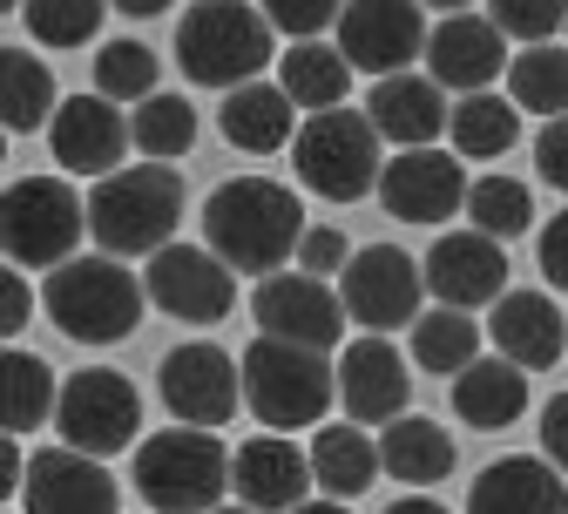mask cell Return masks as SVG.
<instances>
[{"mask_svg":"<svg viewBox=\"0 0 568 514\" xmlns=\"http://www.w3.org/2000/svg\"><path fill=\"white\" fill-rule=\"evenodd\" d=\"M528 365L521 359H474L467 373H454V413L467 420V426H480V433H494V426H515L521 420V406H528Z\"/></svg>","mask_w":568,"mask_h":514,"instance_id":"26","label":"cell"},{"mask_svg":"<svg viewBox=\"0 0 568 514\" xmlns=\"http://www.w3.org/2000/svg\"><path fill=\"white\" fill-rule=\"evenodd\" d=\"M129 129H135V150L142 157H183L190 150V142H196V109L183 102V95H142V109L129 115Z\"/></svg>","mask_w":568,"mask_h":514,"instance_id":"35","label":"cell"},{"mask_svg":"<svg viewBox=\"0 0 568 514\" xmlns=\"http://www.w3.org/2000/svg\"><path fill=\"white\" fill-rule=\"evenodd\" d=\"M426 75H434L440 89H460V95H474V89H487V82H501L508 75V34H501V21H480V14H447L434 34H426Z\"/></svg>","mask_w":568,"mask_h":514,"instance_id":"18","label":"cell"},{"mask_svg":"<svg viewBox=\"0 0 568 514\" xmlns=\"http://www.w3.org/2000/svg\"><path fill=\"white\" fill-rule=\"evenodd\" d=\"M264 14H271V28H277V34L312 41V34H325V28H338L345 0H264Z\"/></svg>","mask_w":568,"mask_h":514,"instance_id":"40","label":"cell"},{"mask_svg":"<svg viewBox=\"0 0 568 514\" xmlns=\"http://www.w3.org/2000/svg\"><path fill=\"white\" fill-rule=\"evenodd\" d=\"M210 514H257V507H251V501H237V507H210Z\"/></svg>","mask_w":568,"mask_h":514,"instance_id":"51","label":"cell"},{"mask_svg":"<svg viewBox=\"0 0 568 514\" xmlns=\"http://www.w3.org/2000/svg\"><path fill=\"white\" fill-rule=\"evenodd\" d=\"M109 8L115 0H21V21L34 28L41 48H82V41H95Z\"/></svg>","mask_w":568,"mask_h":514,"instance_id":"37","label":"cell"},{"mask_svg":"<svg viewBox=\"0 0 568 514\" xmlns=\"http://www.w3.org/2000/svg\"><path fill=\"white\" fill-rule=\"evenodd\" d=\"M508 89H515V102L535 109V115H568V48L528 41V54L508 61Z\"/></svg>","mask_w":568,"mask_h":514,"instance_id":"34","label":"cell"},{"mask_svg":"<svg viewBox=\"0 0 568 514\" xmlns=\"http://www.w3.org/2000/svg\"><path fill=\"white\" fill-rule=\"evenodd\" d=\"M54 75H48V61H34L28 48H8L0 54V115H8V129L14 135H28V129H41V122H54Z\"/></svg>","mask_w":568,"mask_h":514,"instance_id":"32","label":"cell"},{"mask_svg":"<svg viewBox=\"0 0 568 514\" xmlns=\"http://www.w3.org/2000/svg\"><path fill=\"white\" fill-rule=\"evenodd\" d=\"M231 447L210 426H176V433H150L135 447V487L156 514H210L231 494Z\"/></svg>","mask_w":568,"mask_h":514,"instance_id":"3","label":"cell"},{"mask_svg":"<svg viewBox=\"0 0 568 514\" xmlns=\"http://www.w3.org/2000/svg\"><path fill=\"white\" fill-rule=\"evenodd\" d=\"M277 82L292 89L298 109H338L345 89H352V54H345L338 41L325 48L318 34H312V41H292V48L277 54Z\"/></svg>","mask_w":568,"mask_h":514,"instance_id":"28","label":"cell"},{"mask_svg":"<svg viewBox=\"0 0 568 514\" xmlns=\"http://www.w3.org/2000/svg\"><path fill=\"white\" fill-rule=\"evenodd\" d=\"M426 0H345L338 14V48L366 75H399L413 54H426Z\"/></svg>","mask_w":568,"mask_h":514,"instance_id":"14","label":"cell"},{"mask_svg":"<svg viewBox=\"0 0 568 514\" xmlns=\"http://www.w3.org/2000/svg\"><path fill=\"white\" fill-rule=\"evenodd\" d=\"M298 264L325 278V271H345V264H352V251H345V238L325 224V231H305V244H298Z\"/></svg>","mask_w":568,"mask_h":514,"instance_id":"42","label":"cell"},{"mask_svg":"<svg viewBox=\"0 0 568 514\" xmlns=\"http://www.w3.org/2000/svg\"><path fill=\"white\" fill-rule=\"evenodd\" d=\"M292 514H352V507H345V501H338V494H325V501H298V507H292Z\"/></svg>","mask_w":568,"mask_h":514,"instance_id":"48","label":"cell"},{"mask_svg":"<svg viewBox=\"0 0 568 514\" xmlns=\"http://www.w3.org/2000/svg\"><path fill=\"white\" fill-rule=\"evenodd\" d=\"M312 474H318L312 487L352 501V494L373 487V474H386V461L373 447V433H359V420H352V426H318V440H312Z\"/></svg>","mask_w":568,"mask_h":514,"instance_id":"29","label":"cell"},{"mask_svg":"<svg viewBox=\"0 0 568 514\" xmlns=\"http://www.w3.org/2000/svg\"><path fill=\"white\" fill-rule=\"evenodd\" d=\"M203 238L217 258H231L237 271H257L271 278L284 258H298L305 244V216H298V196L271 183V177H231L210 190L203 203Z\"/></svg>","mask_w":568,"mask_h":514,"instance_id":"1","label":"cell"},{"mask_svg":"<svg viewBox=\"0 0 568 514\" xmlns=\"http://www.w3.org/2000/svg\"><path fill=\"white\" fill-rule=\"evenodd\" d=\"M379 461H386V474L393 481H406V487H434V481H447L454 474V433H440L434 420H386V433H379Z\"/></svg>","mask_w":568,"mask_h":514,"instance_id":"27","label":"cell"},{"mask_svg":"<svg viewBox=\"0 0 568 514\" xmlns=\"http://www.w3.org/2000/svg\"><path fill=\"white\" fill-rule=\"evenodd\" d=\"M541 454L568 474V393H555L548 413H541Z\"/></svg>","mask_w":568,"mask_h":514,"instance_id":"44","label":"cell"},{"mask_svg":"<svg viewBox=\"0 0 568 514\" xmlns=\"http://www.w3.org/2000/svg\"><path fill=\"white\" fill-rule=\"evenodd\" d=\"M386 514H447V507H440L434 494H406V501H393Z\"/></svg>","mask_w":568,"mask_h":514,"instance_id":"47","label":"cell"},{"mask_svg":"<svg viewBox=\"0 0 568 514\" xmlns=\"http://www.w3.org/2000/svg\"><path fill=\"white\" fill-rule=\"evenodd\" d=\"M156 393L190 426H224L237 413V400H244V359H231L210 339H190L156 365Z\"/></svg>","mask_w":568,"mask_h":514,"instance_id":"11","label":"cell"},{"mask_svg":"<svg viewBox=\"0 0 568 514\" xmlns=\"http://www.w3.org/2000/svg\"><path fill=\"white\" fill-rule=\"evenodd\" d=\"M345 291H332L318 271H271L257 284V332L271 339H298V345H318L332 352L345 339Z\"/></svg>","mask_w":568,"mask_h":514,"instance_id":"13","label":"cell"},{"mask_svg":"<svg viewBox=\"0 0 568 514\" xmlns=\"http://www.w3.org/2000/svg\"><path fill=\"white\" fill-rule=\"evenodd\" d=\"M183 224V177L156 163H135V170H109L89 196V231L102 251L115 258H156Z\"/></svg>","mask_w":568,"mask_h":514,"instance_id":"2","label":"cell"},{"mask_svg":"<svg viewBox=\"0 0 568 514\" xmlns=\"http://www.w3.org/2000/svg\"><path fill=\"white\" fill-rule=\"evenodd\" d=\"M305 481H318L312 474V454H298L292 440H277V433L244 440L237 461H231V494L251 501L257 514H292L305 501Z\"/></svg>","mask_w":568,"mask_h":514,"instance_id":"21","label":"cell"},{"mask_svg":"<svg viewBox=\"0 0 568 514\" xmlns=\"http://www.w3.org/2000/svg\"><path fill=\"white\" fill-rule=\"evenodd\" d=\"M0 332L8 339L28 332V284H21V271H8V284H0Z\"/></svg>","mask_w":568,"mask_h":514,"instance_id":"45","label":"cell"},{"mask_svg":"<svg viewBox=\"0 0 568 514\" xmlns=\"http://www.w3.org/2000/svg\"><path fill=\"white\" fill-rule=\"evenodd\" d=\"M541 271L555 291H568V210L548 216V231H541Z\"/></svg>","mask_w":568,"mask_h":514,"instance_id":"43","label":"cell"},{"mask_svg":"<svg viewBox=\"0 0 568 514\" xmlns=\"http://www.w3.org/2000/svg\"><path fill=\"white\" fill-rule=\"evenodd\" d=\"M48 142H54V163L75 170V177H109L122 163V150L135 142V129L122 122L115 95H68L48 122Z\"/></svg>","mask_w":568,"mask_h":514,"instance_id":"17","label":"cell"},{"mask_svg":"<svg viewBox=\"0 0 568 514\" xmlns=\"http://www.w3.org/2000/svg\"><path fill=\"white\" fill-rule=\"evenodd\" d=\"M366 115L379 122V135H386V142H399V150H419V142L447 135V122H454L447 89H440L434 75H413V68H399V75H379V89H373Z\"/></svg>","mask_w":568,"mask_h":514,"instance_id":"22","label":"cell"},{"mask_svg":"<svg viewBox=\"0 0 568 514\" xmlns=\"http://www.w3.org/2000/svg\"><path fill=\"white\" fill-rule=\"evenodd\" d=\"M487 14L508 41H548L555 28H568V0H487Z\"/></svg>","mask_w":568,"mask_h":514,"instance_id":"39","label":"cell"},{"mask_svg":"<svg viewBox=\"0 0 568 514\" xmlns=\"http://www.w3.org/2000/svg\"><path fill=\"white\" fill-rule=\"evenodd\" d=\"M535 170H541V183L568 190V115H548V129L535 135Z\"/></svg>","mask_w":568,"mask_h":514,"instance_id":"41","label":"cell"},{"mask_svg":"<svg viewBox=\"0 0 568 514\" xmlns=\"http://www.w3.org/2000/svg\"><path fill=\"white\" fill-rule=\"evenodd\" d=\"M244 400H251V413H257L264 426H277V433L312 426V420H325V406L338 400V365H332L318 345L257 332L251 352H244Z\"/></svg>","mask_w":568,"mask_h":514,"instance_id":"6","label":"cell"},{"mask_svg":"<svg viewBox=\"0 0 568 514\" xmlns=\"http://www.w3.org/2000/svg\"><path fill=\"white\" fill-rule=\"evenodd\" d=\"M474 359H480V325L460 305L413 319V365H426V373H467Z\"/></svg>","mask_w":568,"mask_h":514,"instance_id":"33","label":"cell"},{"mask_svg":"<svg viewBox=\"0 0 568 514\" xmlns=\"http://www.w3.org/2000/svg\"><path fill=\"white\" fill-rule=\"evenodd\" d=\"M95 89L115 95V102L156 95V54L142 48V41H109V48L95 54Z\"/></svg>","mask_w":568,"mask_h":514,"instance_id":"38","label":"cell"},{"mask_svg":"<svg viewBox=\"0 0 568 514\" xmlns=\"http://www.w3.org/2000/svg\"><path fill=\"white\" fill-rule=\"evenodd\" d=\"M271 14L244 8V0H196L176 21V61L196 89H237L257 82V68L277 54L271 48Z\"/></svg>","mask_w":568,"mask_h":514,"instance_id":"5","label":"cell"},{"mask_svg":"<svg viewBox=\"0 0 568 514\" xmlns=\"http://www.w3.org/2000/svg\"><path fill=\"white\" fill-rule=\"evenodd\" d=\"M115 481H109V467L95 461V454H82V447H48V454H34V467H28V487H21V501H28V514H115Z\"/></svg>","mask_w":568,"mask_h":514,"instance_id":"19","label":"cell"},{"mask_svg":"<svg viewBox=\"0 0 568 514\" xmlns=\"http://www.w3.org/2000/svg\"><path fill=\"white\" fill-rule=\"evenodd\" d=\"M467 224H480L487 238H521L535 224V196L521 177H480L467 190Z\"/></svg>","mask_w":568,"mask_h":514,"instance_id":"36","label":"cell"},{"mask_svg":"<svg viewBox=\"0 0 568 514\" xmlns=\"http://www.w3.org/2000/svg\"><path fill=\"white\" fill-rule=\"evenodd\" d=\"M61 393H54V373H48V359L41 352H8L0 359V426L8 433H34L41 420H54Z\"/></svg>","mask_w":568,"mask_h":514,"instance_id":"30","label":"cell"},{"mask_svg":"<svg viewBox=\"0 0 568 514\" xmlns=\"http://www.w3.org/2000/svg\"><path fill=\"white\" fill-rule=\"evenodd\" d=\"M447 135H454V150H460V157H474V163L508 157V150H515V135H521V102H501V95L474 89V95H460V109H454Z\"/></svg>","mask_w":568,"mask_h":514,"instance_id":"31","label":"cell"},{"mask_svg":"<svg viewBox=\"0 0 568 514\" xmlns=\"http://www.w3.org/2000/svg\"><path fill=\"white\" fill-rule=\"evenodd\" d=\"M89 231V203L68 190L61 177H21L8 183V203H0V244H8V264H34V271H54L75 258Z\"/></svg>","mask_w":568,"mask_h":514,"instance_id":"8","label":"cell"},{"mask_svg":"<svg viewBox=\"0 0 568 514\" xmlns=\"http://www.w3.org/2000/svg\"><path fill=\"white\" fill-rule=\"evenodd\" d=\"M379 203H386V216H399V224H440V216H454L467 203V177H460V163L447 150L419 142V150H399L379 170Z\"/></svg>","mask_w":568,"mask_h":514,"instance_id":"15","label":"cell"},{"mask_svg":"<svg viewBox=\"0 0 568 514\" xmlns=\"http://www.w3.org/2000/svg\"><path fill=\"white\" fill-rule=\"evenodd\" d=\"M8 8H14V14H21V0H8Z\"/></svg>","mask_w":568,"mask_h":514,"instance_id":"52","label":"cell"},{"mask_svg":"<svg viewBox=\"0 0 568 514\" xmlns=\"http://www.w3.org/2000/svg\"><path fill=\"white\" fill-rule=\"evenodd\" d=\"M426 8H440V14H460V8H467V0H426Z\"/></svg>","mask_w":568,"mask_h":514,"instance_id":"50","label":"cell"},{"mask_svg":"<svg viewBox=\"0 0 568 514\" xmlns=\"http://www.w3.org/2000/svg\"><path fill=\"white\" fill-rule=\"evenodd\" d=\"M0 481H8V487H0L8 501H14V494L28 487V461H21V447H14V433H8V454H0Z\"/></svg>","mask_w":568,"mask_h":514,"instance_id":"46","label":"cell"},{"mask_svg":"<svg viewBox=\"0 0 568 514\" xmlns=\"http://www.w3.org/2000/svg\"><path fill=\"white\" fill-rule=\"evenodd\" d=\"M217 129L231 150H251V157H271L298 135V102L284 82H237L224 89V109H217Z\"/></svg>","mask_w":568,"mask_h":514,"instance_id":"24","label":"cell"},{"mask_svg":"<svg viewBox=\"0 0 568 514\" xmlns=\"http://www.w3.org/2000/svg\"><path fill=\"white\" fill-rule=\"evenodd\" d=\"M142 284H150V305L183 319V325H217L231 305H237V264L217 258V251H196V244H163L150 258V271H142Z\"/></svg>","mask_w":568,"mask_h":514,"instance_id":"9","label":"cell"},{"mask_svg":"<svg viewBox=\"0 0 568 514\" xmlns=\"http://www.w3.org/2000/svg\"><path fill=\"white\" fill-rule=\"evenodd\" d=\"M426 291H434L440 305H494L508 291V258H501V238H487L480 224L467 231H447L434 251H426Z\"/></svg>","mask_w":568,"mask_h":514,"instance_id":"16","label":"cell"},{"mask_svg":"<svg viewBox=\"0 0 568 514\" xmlns=\"http://www.w3.org/2000/svg\"><path fill=\"white\" fill-rule=\"evenodd\" d=\"M467 514H568V487H561V467L555 461H494L480 467L474 494H467Z\"/></svg>","mask_w":568,"mask_h":514,"instance_id":"25","label":"cell"},{"mask_svg":"<svg viewBox=\"0 0 568 514\" xmlns=\"http://www.w3.org/2000/svg\"><path fill=\"white\" fill-rule=\"evenodd\" d=\"M115 8H122V14H135V21H150V14H163V8H170V0H115Z\"/></svg>","mask_w":568,"mask_h":514,"instance_id":"49","label":"cell"},{"mask_svg":"<svg viewBox=\"0 0 568 514\" xmlns=\"http://www.w3.org/2000/svg\"><path fill=\"white\" fill-rule=\"evenodd\" d=\"M135 426H142V400L122 373H109V365H95V373H75L61 386V406H54V433L68 440V447H82L95 461L135 447Z\"/></svg>","mask_w":568,"mask_h":514,"instance_id":"10","label":"cell"},{"mask_svg":"<svg viewBox=\"0 0 568 514\" xmlns=\"http://www.w3.org/2000/svg\"><path fill=\"white\" fill-rule=\"evenodd\" d=\"M379 122L359 115V109H312L305 129L292 135V163H298V183L332 196V203H352V196H366L379 190Z\"/></svg>","mask_w":568,"mask_h":514,"instance_id":"7","label":"cell"},{"mask_svg":"<svg viewBox=\"0 0 568 514\" xmlns=\"http://www.w3.org/2000/svg\"><path fill=\"white\" fill-rule=\"evenodd\" d=\"M338 291H345V312L373 325V332H393V325H413L419 319V299H426V264H413L406 251L393 244H366L338 271Z\"/></svg>","mask_w":568,"mask_h":514,"instance_id":"12","label":"cell"},{"mask_svg":"<svg viewBox=\"0 0 568 514\" xmlns=\"http://www.w3.org/2000/svg\"><path fill=\"white\" fill-rule=\"evenodd\" d=\"M406 393H413V380H406V359H399L393 339L373 332V339H352L338 352V400H345V413L359 420V426L399 420L406 413Z\"/></svg>","mask_w":568,"mask_h":514,"instance_id":"20","label":"cell"},{"mask_svg":"<svg viewBox=\"0 0 568 514\" xmlns=\"http://www.w3.org/2000/svg\"><path fill=\"white\" fill-rule=\"evenodd\" d=\"M41 305L75 345H122L142 319V284H135V271H122L115 251L68 258V264L48 271Z\"/></svg>","mask_w":568,"mask_h":514,"instance_id":"4","label":"cell"},{"mask_svg":"<svg viewBox=\"0 0 568 514\" xmlns=\"http://www.w3.org/2000/svg\"><path fill=\"white\" fill-rule=\"evenodd\" d=\"M487 339L508 359H521L528 373H541V365H555L568 352V319L555 312L548 291H501V299H494V319H487Z\"/></svg>","mask_w":568,"mask_h":514,"instance_id":"23","label":"cell"}]
</instances>
